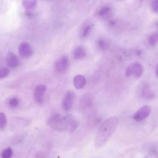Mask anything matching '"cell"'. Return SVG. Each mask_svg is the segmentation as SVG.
Here are the masks:
<instances>
[{
  "label": "cell",
  "instance_id": "6da1fadb",
  "mask_svg": "<svg viewBox=\"0 0 158 158\" xmlns=\"http://www.w3.org/2000/svg\"><path fill=\"white\" fill-rule=\"evenodd\" d=\"M119 120L116 116L112 117L105 121L97 131L95 137V144L97 147L104 145L117 127Z\"/></svg>",
  "mask_w": 158,
  "mask_h": 158
},
{
  "label": "cell",
  "instance_id": "7a4b0ae2",
  "mask_svg": "<svg viewBox=\"0 0 158 158\" xmlns=\"http://www.w3.org/2000/svg\"><path fill=\"white\" fill-rule=\"evenodd\" d=\"M48 126L57 131H64L69 129L74 131L78 126V123L70 116H62L57 113L52 114L47 121Z\"/></svg>",
  "mask_w": 158,
  "mask_h": 158
},
{
  "label": "cell",
  "instance_id": "3957f363",
  "mask_svg": "<svg viewBox=\"0 0 158 158\" xmlns=\"http://www.w3.org/2000/svg\"><path fill=\"white\" fill-rule=\"evenodd\" d=\"M151 112V107L148 105H144L135 113L134 118L136 122L142 121L145 119L150 115Z\"/></svg>",
  "mask_w": 158,
  "mask_h": 158
},
{
  "label": "cell",
  "instance_id": "277c9868",
  "mask_svg": "<svg viewBox=\"0 0 158 158\" xmlns=\"http://www.w3.org/2000/svg\"><path fill=\"white\" fill-rule=\"evenodd\" d=\"M68 59L66 57L59 58L55 63L54 69L55 72L58 74L64 73L66 70L69 65Z\"/></svg>",
  "mask_w": 158,
  "mask_h": 158
},
{
  "label": "cell",
  "instance_id": "5b68a950",
  "mask_svg": "<svg viewBox=\"0 0 158 158\" xmlns=\"http://www.w3.org/2000/svg\"><path fill=\"white\" fill-rule=\"evenodd\" d=\"M32 48L30 44L26 42H23L19 45L18 53L20 56L24 58L31 57L33 54Z\"/></svg>",
  "mask_w": 158,
  "mask_h": 158
},
{
  "label": "cell",
  "instance_id": "8992f818",
  "mask_svg": "<svg viewBox=\"0 0 158 158\" xmlns=\"http://www.w3.org/2000/svg\"><path fill=\"white\" fill-rule=\"evenodd\" d=\"M47 87L44 84H39L35 88L34 95L36 102L39 104H41L43 102V96Z\"/></svg>",
  "mask_w": 158,
  "mask_h": 158
},
{
  "label": "cell",
  "instance_id": "52a82bcc",
  "mask_svg": "<svg viewBox=\"0 0 158 158\" xmlns=\"http://www.w3.org/2000/svg\"><path fill=\"white\" fill-rule=\"evenodd\" d=\"M5 61L7 66L11 68L17 67L19 63L18 57L11 51L8 52L7 54L5 57Z\"/></svg>",
  "mask_w": 158,
  "mask_h": 158
},
{
  "label": "cell",
  "instance_id": "ba28073f",
  "mask_svg": "<svg viewBox=\"0 0 158 158\" xmlns=\"http://www.w3.org/2000/svg\"><path fill=\"white\" fill-rule=\"evenodd\" d=\"M75 97L74 93L72 92H68L66 93L63 102V107L65 111H68L71 109L73 104Z\"/></svg>",
  "mask_w": 158,
  "mask_h": 158
},
{
  "label": "cell",
  "instance_id": "9c48e42d",
  "mask_svg": "<svg viewBox=\"0 0 158 158\" xmlns=\"http://www.w3.org/2000/svg\"><path fill=\"white\" fill-rule=\"evenodd\" d=\"M86 80L83 76L77 75L75 76L73 80V84L77 89H81L85 86Z\"/></svg>",
  "mask_w": 158,
  "mask_h": 158
},
{
  "label": "cell",
  "instance_id": "30bf717a",
  "mask_svg": "<svg viewBox=\"0 0 158 158\" xmlns=\"http://www.w3.org/2000/svg\"><path fill=\"white\" fill-rule=\"evenodd\" d=\"M141 94L143 97L147 99L152 98L154 96L152 89L149 85L147 84L143 85L142 89Z\"/></svg>",
  "mask_w": 158,
  "mask_h": 158
},
{
  "label": "cell",
  "instance_id": "8fae6325",
  "mask_svg": "<svg viewBox=\"0 0 158 158\" xmlns=\"http://www.w3.org/2000/svg\"><path fill=\"white\" fill-rule=\"evenodd\" d=\"M133 75L137 78H140L143 75L144 68L142 64L138 62L133 63Z\"/></svg>",
  "mask_w": 158,
  "mask_h": 158
},
{
  "label": "cell",
  "instance_id": "7c38bea8",
  "mask_svg": "<svg viewBox=\"0 0 158 158\" xmlns=\"http://www.w3.org/2000/svg\"><path fill=\"white\" fill-rule=\"evenodd\" d=\"M92 102V98L88 95L83 96L80 101V107L85 108L89 106Z\"/></svg>",
  "mask_w": 158,
  "mask_h": 158
},
{
  "label": "cell",
  "instance_id": "4fadbf2b",
  "mask_svg": "<svg viewBox=\"0 0 158 158\" xmlns=\"http://www.w3.org/2000/svg\"><path fill=\"white\" fill-rule=\"evenodd\" d=\"M73 56L76 59H80L85 57L86 52L84 49L81 47H78L75 50Z\"/></svg>",
  "mask_w": 158,
  "mask_h": 158
},
{
  "label": "cell",
  "instance_id": "5bb4252c",
  "mask_svg": "<svg viewBox=\"0 0 158 158\" xmlns=\"http://www.w3.org/2000/svg\"><path fill=\"white\" fill-rule=\"evenodd\" d=\"M13 151L11 147H9L6 148L2 152L1 157L3 158H11L13 156Z\"/></svg>",
  "mask_w": 158,
  "mask_h": 158
},
{
  "label": "cell",
  "instance_id": "9a60e30c",
  "mask_svg": "<svg viewBox=\"0 0 158 158\" xmlns=\"http://www.w3.org/2000/svg\"><path fill=\"white\" fill-rule=\"evenodd\" d=\"M7 124V118L4 113H0V127L3 130L5 128Z\"/></svg>",
  "mask_w": 158,
  "mask_h": 158
},
{
  "label": "cell",
  "instance_id": "2e32d148",
  "mask_svg": "<svg viewBox=\"0 0 158 158\" xmlns=\"http://www.w3.org/2000/svg\"><path fill=\"white\" fill-rule=\"evenodd\" d=\"M149 42L152 46L156 45L158 42V32H156L152 34L149 37Z\"/></svg>",
  "mask_w": 158,
  "mask_h": 158
},
{
  "label": "cell",
  "instance_id": "e0dca14e",
  "mask_svg": "<svg viewBox=\"0 0 158 158\" xmlns=\"http://www.w3.org/2000/svg\"><path fill=\"white\" fill-rule=\"evenodd\" d=\"M19 101L18 99L16 97H13L9 100L8 104L10 107L13 108H16L19 105Z\"/></svg>",
  "mask_w": 158,
  "mask_h": 158
},
{
  "label": "cell",
  "instance_id": "ac0fdd59",
  "mask_svg": "<svg viewBox=\"0 0 158 158\" xmlns=\"http://www.w3.org/2000/svg\"><path fill=\"white\" fill-rule=\"evenodd\" d=\"M9 74V71L7 68H4L0 71V78L3 79L7 76Z\"/></svg>",
  "mask_w": 158,
  "mask_h": 158
},
{
  "label": "cell",
  "instance_id": "d6986e66",
  "mask_svg": "<svg viewBox=\"0 0 158 158\" xmlns=\"http://www.w3.org/2000/svg\"><path fill=\"white\" fill-rule=\"evenodd\" d=\"M133 75V63L128 66L126 69V75L127 77H130Z\"/></svg>",
  "mask_w": 158,
  "mask_h": 158
},
{
  "label": "cell",
  "instance_id": "ffe728a7",
  "mask_svg": "<svg viewBox=\"0 0 158 158\" xmlns=\"http://www.w3.org/2000/svg\"><path fill=\"white\" fill-rule=\"evenodd\" d=\"M98 44L99 46L102 50H105L107 48V43L104 40H100L98 42Z\"/></svg>",
  "mask_w": 158,
  "mask_h": 158
},
{
  "label": "cell",
  "instance_id": "44dd1931",
  "mask_svg": "<svg viewBox=\"0 0 158 158\" xmlns=\"http://www.w3.org/2000/svg\"><path fill=\"white\" fill-rule=\"evenodd\" d=\"M152 7L154 12L158 13V0H154L152 3Z\"/></svg>",
  "mask_w": 158,
  "mask_h": 158
},
{
  "label": "cell",
  "instance_id": "7402d4cb",
  "mask_svg": "<svg viewBox=\"0 0 158 158\" xmlns=\"http://www.w3.org/2000/svg\"><path fill=\"white\" fill-rule=\"evenodd\" d=\"M110 10V8L107 7H105L101 10L99 12V14L101 16L104 15L107 13Z\"/></svg>",
  "mask_w": 158,
  "mask_h": 158
},
{
  "label": "cell",
  "instance_id": "603a6c76",
  "mask_svg": "<svg viewBox=\"0 0 158 158\" xmlns=\"http://www.w3.org/2000/svg\"><path fill=\"white\" fill-rule=\"evenodd\" d=\"M91 29V26H87L84 29L83 34V37H86L89 33Z\"/></svg>",
  "mask_w": 158,
  "mask_h": 158
},
{
  "label": "cell",
  "instance_id": "cb8c5ba5",
  "mask_svg": "<svg viewBox=\"0 0 158 158\" xmlns=\"http://www.w3.org/2000/svg\"><path fill=\"white\" fill-rule=\"evenodd\" d=\"M101 121V118L100 117H97L95 120V124L97 125L100 124Z\"/></svg>",
  "mask_w": 158,
  "mask_h": 158
},
{
  "label": "cell",
  "instance_id": "d4e9b609",
  "mask_svg": "<svg viewBox=\"0 0 158 158\" xmlns=\"http://www.w3.org/2000/svg\"><path fill=\"white\" fill-rule=\"evenodd\" d=\"M156 73L158 77V64L157 65V67H156Z\"/></svg>",
  "mask_w": 158,
  "mask_h": 158
},
{
  "label": "cell",
  "instance_id": "484cf974",
  "mask_svg": "<svg viewBox=\"0 0 158 158\" xmlns=\"http://www.w3.org/2000/svg\"><path fill=\"white\" fill-rule=\"evenodd\" d=\"M141 52L139 51H136V54L137 55H140L141 54Z\"/></svg>",
  "mask_w": 158,
  "mask_h": 158
},
{
  "label": "cell",
  "instance_id": "4316f807",
  "mask_svg": "<svg viewBox=\"0 0 158 158\" xmlns=\"http://www.w3.org/2000/svg\"><path fill=\"white\" fill-rule=\"evenodd\" d=\"M157 28H158V23H157Z\"/></svg>",
  "mask_w": 158,
  "mask_h": 158
}]
</instances>
